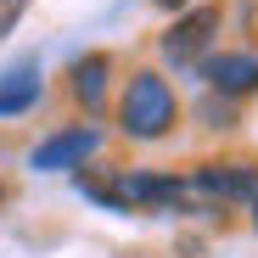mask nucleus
Returning a JSON list of instances; mask_svg holds the SVG:
<instances>
[{"label":"nucleus","instance_id":"1","mask_svg":"<svg viewBox=\"0 0 258 258\" xmlns=\"http://www.w3.org/2000/svg\"><path fill=\"white\" fill-rule=\"evenodd\" d=\"M174 123V90L163 84V73H135L123 90V129L135 141H157Z\"/></svg>","mask_w":258,"mask_h":258},{"label":"nucleus","instance_id":"2","mask_svg":"<svg viewBox=\"0 0 258 258\" xmlns=\"http://www.w3.org/2000/svg\"><path fill=\"white\" fill-rule=\"evenodd\" d=\"M185 185H191V202H247V208L258 213V168L219 163V168H202V174H191Z\"/></svg>","mask_w":258,"mask_h":258},{"label":"nucleus","instance_id":"3","mask_svg":"<svg viewBox=\"0 0 258 258\" xmlns=\"http://www.w3.org/2000/svg\"><path fill=\"white\" fill-rule=\"evenodd\" d=\"M213 23H219V17H213L208 6H202V12H185L174 28L163 34V56L174 62V68H191V62H202V56H208V45H213Z\"/></svg>","mask_w":258,"mask_h":258},{"label":"nucleus","instance_id":"4","mask_svg":"<svg viewBox=\"0 0 258 258\" xmlns=\"http://www.w3.org/2000/svg\"><path fill=\"white\" fill-rule=\"evenodd\" d=\"M123 208H191V185L185 180H163V174H123L112 180Z\"/></svg>","mask_w":258,"mask_h":258},{"label":"nucleus","instance_id":"5","mask_svg":"<svg viewBox=\"0 0 258 258\" xmlns=\"http://www.w3.org/2000/svg\"><path fill=\"white\" fill-rule=\"evenodd\" d=\"M96 146H101L96 129H62V135H51L45 146L34 152V168H73L79 157H90Z\"/></svg>","mask_w":258,"mask_h":258},{"label":"nucleus","instance_id":"6","mask_svg":"<svg viewBox=\"0 0 258 258\" xmlns=\"http://www.w3.org/2000/svg\"><path fill=\"white\" fill-rule=\"evenodd\" d=\"M208 84L219 96H247L258 90V56H213L208 62Z\"/></svg>","mask_w":258,"mask_h":258},{"label":"nucleus","instance_id":"7","mask_svg":"<svg viewBox=\"0 0 258 258\" xmlns=\"http://www.w3.org/2000/svg\"><path fill=\"white\" fill-rule=\"evenodd\" d=\"M107 56H84L79 68H73V96H79V107H101V96H107Z\"/></svg>","mask_w":258,"mask_h":258},{"label":"nucleus","instance_id":"8","mask_svg":"<svg viewBox=\"0 0 258 258\" xmlns=\"http://www.w3.org/2000/svg\"><path fill=\"white\" fill-rule=\"evenodd\" d=\"M34 96H39V73L34 68H17L6 84H0V112H23Z\"/></svg>","mask_w":258,"mask_h":258},{"label":"nucleus","instance_id":"9","mask_svg":"<svg viewBox=\"0 0 258 258\" xmlns=\"http://www.w3.org/2000/svg\"><path fill=\"white\" fill-rule=\"evenodd\" d=\"M23 6H28V0H0V39H6V34L17 28V17H23Z\"/></svg>","mask_w":258,"mask_h":258},{"label":"nucleus","instance_id":"10","mask_svg":"<svg viewBox=\"0 0 258 258\" xmlns=\"http://www.w3.org/2000/svg\"><path fill=\"white\" fill-rule=\"evenodd\" d=\"M157 6H185V0H157Z\"/></svg>","mask_w":258,"mask_h":258},{"label":"nucleus","instance_id":"11","mask_svg":"<svg viewBox=\"0 0 258 258\" xmlns=\"http://www.w3.org/2000/svg\"><path fill=\"white\" fill-rule=\"evenodd\" d=\"M0 197H6V185H0Z\"/></svg>","mask_w":258,"mask_h":258}]
</instances>
